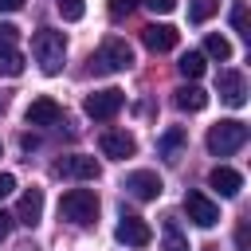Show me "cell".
Segmentation results:
<instances>
[{
	"instance_id": "14",
	"label": "cell",
	"mask_w": 251,
	"mask_h": 251,
	"mask_svg": "<svg viewBox=\"0 0 251 251\" xmlns=\"http://www.w3.org/2000/svg\"><path fill=\"white\" fill-rule=\"evenodd\" d=\"M39 216H43V188H27L24 196H20V204H16V224H24V227H35L39 224Z\"/></svg>"
},
{
	"instance_id": "10",
	"label": "cell",
	"mask_w": 251,
	"mask_h": 251,
	"mask_svg": "<svg viewBox=\"0 0 251 251\" xmlns=\"http://www.w3.org/2000/svg\"><path fill=\"white\" fill-rule=\"evenodd\" d=\"M126 247H149L153 243V231H149V224L141 220V216H129V212H122V220H118V231H114Z\"/></svg>"
},
{
	"instance_id": "28",
	"label": "cell",
	"mask_w": 251,
	"mask_h": 251,
	"mask_svg": "<svg viewBox=\"0 0 251 251\" xmlns=\"http://www.w3.org/2000/svg\"><path fill=\"white\" fill-rule=\"evenodd\" d=\"M12 188H16V176H12V173H0V200H4Z\"/></svg>"
},
{
	"instance_id": "18",
	"label": "cell",
	"mask_w": 251,
	"mask_h": 251,
	"mask_svg": "<svg viewBox=\"0 0 251 251\" xmlns=\"http://www.w3.org/2000/svg\"><path fill=\"white\" fill-rule=\"evenodd\" d=\"M184 137H188V133H184L180 126H173V129H165V133L157 137V153H161L165 161H176V153H180V145H184Z\"/></svg>"
},
{
	"instance_id": "20",
	"label": "cell",
	"mask_w": 251,
	"mask_h": 251,
	"mask_svg": "<svg viewBox=\"0 0 251 251\" xmlns=\"http://www.w3.org/2000/svg\"><path fill=\"white\" fill-rule=\"evenodd\" d=\"M176 67H180V75H184V78H200V75H204V67H208V59H204V51H184Z\"/></svg>"
},
{
	"instance_id": "11",
	"label": "cell",
	"mask_w": 251,
	"mask_h": 251,
	"mask_svg": "<svg viewBox=\"0 0 251 251\" xmlns=\"http://www.w3.org/2000/svg\"><path fill=\"white\" fill-rule=\"evenodd\" d=\"M98 149H102L106 157H114V161H126V157L137 153V141H133V133H126V129H106V133L98 137Z\"/></svg>"
},
{
	"instance_id": "16",
	"label": "cell",
	"mask_w": 251,
	"mask_h": 251,
	"mask_svg": "<svg viewBox=\"0 0 251 251\" xmlns=\"http://www.w3.org/2000/svg\"><path fill=\"white\" fill-rule=\"evenodd\" d=\"M208 184H212L220 196H227V200H231V196H239V188H243V176H239L235 169H227V165H216V169L208 173Z\"/></svg>"
},
{
	"instance_id": "3",
	"label": "cell",
	"mask_w": 251,
	"mask_h": 251,
	"mask_svg": "<svg viewBox=\"0 0 251 251\" xmlns=\"http://www.w3.org/2000/svg\"><path fill=\"white\" fill-rule=\"evenodd\" d=\"M59 216H63L67 224H75V227H86V224L98 220V196H94L90 188H71V192H63V200H59Z\"/></svg>"
},
{
	"instance_id": "2",
	"label": "cell",
	"mask_w": 251,
	"mask_h": 251,
	"mask_svg": "<svg viewBox=\"0 0 251 251\" xmlns=\"http://www.w3.org/2000/svg\"><path fill=\"white\" fill-rule=\"evenodd\" d=\"M247 137H251V129H247L239 118H224V122H216V126L208 129V153H216V157H231L235 149L247 145Z\"/></svg>"
},
{
	"instance_id": "5",
	"label": "cell",
	"mask_w": 251,
	"mask_h": 251,
	"mask_svg": "<svg viewBox=\"0 0 251 251\" xmlns=\"http://www.w3.org/2000/svg\"><path fill=\"white\" fill-rule=\"evenodd\" d=\"M126 106V94L118 90V86H106V90H94V94H86V102H82V110L94 118V122H110L118 110Z\"/></svg>"
},
{
	"instance_id": "13",
	"label": "cell",
	"mask_w": 251,
	"mask_h": 251,
	"mask_svg": "<svg viewBox=\"0 0 251 251\" xmlns=\"http://www.w3.org/2000/svg\"><path fill=\"white\" fill-rule=\"evenodd\" d=\"M24 118H27V126H59V122H63V106L43 94V98H35V102L27 106Z\"/></svg>"
},
{
	"instance_id": "29",
	"label": "cell",
	"mask_w": 251,
	"mask_h": 251,
	"mask_svg": "<svg viewBox=\"0 0 251 251\" xmlns=\"http://www.w3.org/2000/svg\"><path fill=\"white\" fill-rule=\"evenodd\" d=\"M24 0H0V12H20Z\"/></svg>"
},
{
	"instance_id": "33",
	"label": "cell",
	"mask_w": 251,
	"mask_h": 251,
	"mask_svg": "<svg viewBox=\"0 0 251 251\" xmlns=\"http://www.w3.org/2000/svg\"><path fill=\"white\" fill-rule=\"evenodd\" d=\"M0 149H4V145H0Z\"/></svg>"
},
{
	"instance_id": "15",
	"label": "cell",
	"mask_w": 251,
	"mask_h": 251,
	"mask_svg": "<svg viewBox=\"0 0 251 251\" xmlns=\"http://www.w3.org/2000/svg\"><path fill=\"white\" fill-rule=\"evenodd\" d=\"M220 98L227 102V106H247V78L239 75V71H224L220 75Z\"/></svg>"
},
{
	"instance_id": "23",
	"label": "cell",
	"mask_w": 251,
	"mask_h": 251,
	"mask_svg": "<svg viewBox=\"0 0 251 251\" xmlns=\"http://www.w3.org/2000/svg\"><path fill=\"white\" fill-rule=\"evenodd\" d=\"M55 8H59V16H63V20H71V24L86 16V4H82V0H55Z\"/></svg>"
},
{
	"instance_id": "31",
	"label": "cell",
	"mask_w": 251,
	"mask_h": 251,
	"mask_svg": "<svg viewBox=\"0 0 251 251\" xmlns=\"http://www.w3.org/2000/svg\"><path fill=\"white\" fill-rule=\"evenodd\" d=\"M20 145H24V149H35V145H39V137H35V133H24V137H20Z\"/></svg>"
},
{
	"instance_id": "25",
	"label": "cell",
	"mask_w": 251,
	"mask_h": 251,
	"mask_svg": "<svg viewBox=\"0 0 251 251\" xmlns=\"http://www.w3.org/2000/svg\"><path fill=\"white\" fill-rule=\"evenodd\" d=\"M137 4H141V0H110L106 8H110V16H114V20H126V16H129Z\"/></svg>"
},
{
	"instance_id": "9",
	"label": "cell",
	"mask_w": 251,
	"mask_h": 251,
	"mask_svg": "<svg viewBox=\"0 0 251 251\" xmlns=\"http://www.w3.org/2000/svg\"><path fill=\"white\" fill-rule=\"evenodd\" d=\"M102 169L94 157H82V153H71V157H59L55 161V176H71V180H94Z\"/></svg>"
},
{
	"instance_id": "6",
	"label": "cell",
	"mask_w": 251,
	"mask_h": 251,
	"mask_svg": "<svg viewBox=\"0 0 251 251\" xmlns=\"http://www.w3.org/2000/svg\"><path fill=\"white\" fill-rule=\"evenodd\" d=\"M16 39H20V31H16L12 24H0V75H4V78L24 75V55H20Z\"/></svg>"
},
{
	"instance_id": "27",
	"label": "cell",
	"mask_w": 251,
	"mask_h": 251,
	"mask_svg": "<svg viewBox=\"0 0 251 251\" xmlns=\"http://www.w3.org/2000/svg\"><path fill=\"white\" fill-rule=\"evenodd\" d=\"M235 247H239V251H251V231H247V224L235 227Z\"/></svg>"
},
{
	"instance_id": "8",
	"label": "cell",
	"mask_w": 251,
	"mask_h": 251,
	"mask_svg": "<svg viewBox=\"0 0 251 251\" xmlns=\"http://www.w3.org/2000/svg\"><path fill=\"white\" fill-rule=\"evenodd\" d=\"M122 188L133 196V200H157L161 196V176L153 173V169H137V173H129L126 180H122Z\"/></svg>"
},
{
	"instance_id": "30",
	"label": "cell",
	"mask_w": 251,
	"mask_h": 251,
	"mask_svg": "<svg viewBox=\"0 0 251 251\" xmlns=\"http://www.w3.org/2000/svg\"><path fill=\"white\" fill-rule=\"evenodd\" d=\"M8 231H12V216H8V212H0V239H4Z\"/></svg>"
},
{
	"instance_id": "26",
	"label": "cell",
	"mask_w": 251,
	"mask_h": 251,
	"mask_svg": "<svg viewBox=\"0 0 251 251\" xmlns=\"http://www.w3.org/2000/svg\"><path fill=\"white\" fill-rule=\"evenodd\" d=\"M149 12H157V16H169L173 8H176V0H141Z\"/></svg>"
},
{
	"instance_id": "21",
	"label": "cell",
	"mask_w": 251,
	"mask_h": 251,
	"mask_svg": "<svg viewBox=\"0 0 251 251\" xmlns=\"http://www.w3.org/2000/svg\"><path fill=\"white\" fill-rule=\"evenodd\" d=\"M204 55H212V59H231V43H227L224 35L212 31V35L204 39Z\"/></svg>"
},
{
	"instance_id": "4",
	"label": "cell",
	"mask_w": 251,
	"mask_h": 251,
	"mask_svg": "<svg viewBox=\"0 0 251 251\" xmlns=\"http://www.w3.org/2000/svg\"><path fill=\"white\" fill-rule=\"evenodd\" d=\"M133 63V47L126 39H106L94 55H90V71L94 75H114V71H126Z\"/></svg>"
},
{
	"instance_id": "24",
	"label": "cell",
	"mask_w": 251,
	"mask_h": 251,
	"mask_svg": "<svg viewBox=\"0 0 251 251\" xmlns=\"http://www.w3.org/2000/svg\"><path fill=\"white\" fill-rule=\"evenodd\" d=\"M231 27H235L243 39L251 35V31H247V4H243V0H235V4H231Z\"/></svg>"
},
{
	"instance_id": "19",
	"label": "cell",
	"mask_w": 251,
	"mask_h": 251,
	"mask_svg": "<svg viewBox=\"0 0 251 251\" xmlns=\"http://www.w3.org/2000/svg\"><path fill=\"white\" fill-rule=\"evenodd\" d=\"M161 247H165V251H192L176 220H165V231H161Z\"/></svg>"
},
{
	"instance_id": "1",
	"label": "cell",
	"mask_w": 251,
	"mask_h": 251,
	"mask_svg": "<svg viewBox=\"0 0 251 251\" xmlns=\"http://www.w3.org/2000/svg\"><path fill=\"white\" fill-rule=\"evenodd\" d=\"M31 55L39 63L43 75H59L63 71V59H67V39L63 31H51V27H39L31 35Z\"/></svg>"
},
{
	"instance_id": "7",
	"label": "cell",
	"mask_w": 251,
	"mask_h": 251,
	"mask_svg": "<svg viewBox=\"0 0 251 251\" xmlns=\"http://www.w3.org/2000/svg\"><path fill=\"white\" fill-rule=\"evenodd\" d=\"M184 212H188V220L196 224V227H216L220 224V204L212 200V196H204V192H184Z\"/></svg>"
},
{
	"instance_id": "32",
	"label": "cell",
	"mask_w": 251,
	"mask_h": 251,
	"mask_svg": "<svg viewBox=\"0 0 251 251\" xmlns=\"http://www.w3.org/2000/svg\"><path fill=\"white\" fill-rule=\"evenodd\" d=\"M4 106H8V102H4V98H0V114H4Z\"/></svg>"
},
{
	"instance_id": "12",
	"label": "cell",
	"mask_w": 251,
	"mask_h": 251,
	"mask_svg": "<svg viewBox=\"0 0 251 251\" xmlns=\"http://www.w3.org/2000/svg\"><path fill=\"white\" fill-rule=\"evenodd\" d=\"M176 39H180V31H176L173 24H149V27L141 31V43H145L153 55H165V51H173V47H176Z\"/></svg>"
},
{
	"instance_id": "17",
	"label": "cell",
	"mask_w": 251,
	"mask_h": 251,
	"mask_svg": "<svg viewBox=\"0 0 251 251\" xmlns=\"http://www.w3.org/2000/svg\"><path fill=\"white\" fill-rule=\"evenodd\" d=\"M173 102H176V110H184V114H200V110L208 106V94H204L200 86H180Z\"/></svg>"
},
{
	"instance_id": "22",
	"label": "cell",
	"mask_w": 251,
	"mask_h": 251,
	"mask_svg": "<svg viewBox=\"0 0 251 251\" xmlns=\"http://www.w3.org/2000/svg\"><path fill=\"white\" fill-rule=\"evenodd\" d=\"M216 8H220V0H192V8H188V20H192V24H204V20H208Z\"/></svg>"
}]
</instances>
